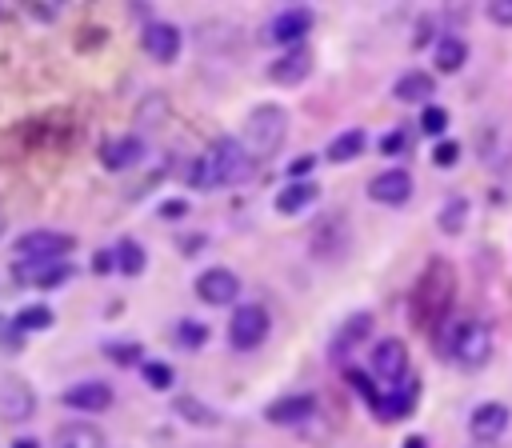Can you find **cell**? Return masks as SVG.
Here are the masks:
<instances>
[{"mask_svg": "<svg viewBox=\"0 0 512 448\" xmlns=\"http://www.w3.org/2000/svg\"><path fill=\"white\" fill-rule=\"evenodd\" d=\"M452 300H456V268L440 256H432L412 288V300H408V320L424 332H436L448 312H452Z\"/></svg>", "mask_w": 512, "mask_h": 448, "instance_id": "obj_1", "label": "cell"}, {"mask_svg": "<svg viewBox=\"0 0 512 448\" xmlns=\"http://www.w3.org/2000/svg\"><path fill=\"white\" fill-rule=\"evenodd\" d=\"M256 172V160L240 148V140L220 136L208 144L204 156H196L188 164V184L192 188H220V184H240Z\"/></svg>", "mask_w": 512, "mask_h": 448, "instance_id": "obj_2", "label": "cell"}, {"mask_svg": "<svg viewBox=\"0 0 512 448\" xmlns=\"http://www.w3.org/2000/svg\"><path fill=\"white\" fill-rule=\"evenodd\" d=\"M284 136H288V112H284L280 104H256V108L248 112V120H244L240 148L260 164V160H268V156L280 152Z\"/></svg>", "mask_w": 512, "mask_h": 448, "instance_id": "obj_3", "label": "cell"}, {"mask_svg": "<svg viewBox=\"0 0 512 448\" xmlns=\"http://www.w3.org/2000/svg\"><path fill=\"white\" fill-rule=\"evenodd\" d=\"M440 352H448L456 364H464V368H480V364H488V356H492V328L484 324V320H476V316H464V320H456L452 324V332H448V340L440 344Z\"/></svg>", "mask_w": 512, "mask_h": 448, "instance_id": "obj_4", "label": "cell"}, {"mask_svg": "<svg viewBox=\"0 0 512 448\" xmlns=\"http://www.w3.org/2000/svg\"><path fill=\"white\" fill-rule=\"evenodd\" d=\"M268 332H272V316H268L260 304H240V308L232 312V320H228V344H232L236 352L260 348V344L268 340Z\"/></svg>", "mask_w": 512, "mask_h": 448, "instance_id": "obj_5", "label": "cell"}, {"mask_svg": "<svg viewBox=\"0 0 512 448\" xmlns=\"http://www.w3.org/2000/svg\"><path fill=\"white\" fill-rule=\"evenodd\" d=\"M72 248H76V236L56 232V228H32V232L16 236V256L20 260H68Z\"/></svg>", "mask_w": 512, "mask_h": 448, "instance_id": "obj_6", "label": "cell"}, {"mask_svg": "<svg viewBox=\"0 0 512 448\" xmlns=\"http://www.w3.org/2000/svg\"><path fill=\"white\" fill-rule=\"evenodd\" d=\"M372 376H376V384L388 392V388H396V384H404L412 372H408V348H404V340H396V336H388V340H380L376 348H372Z\"/></svg>", "mask_w": 512, "mask_h": 448, "instance_id": "obj_7", "label": "cell"}, {"mask_svg": "<svg viewBox=\"0 0 512 448\" xmlns=\"http://www.w3.org/2000/svg\"><path fill=\"white\" fill-rule=\"evenodd\" d=\"M76 276V268L68 260H16L12 264V280L20 288H60Z\"/></svg>", "mask_w": 512, "mask_h": 448, "instance_id": "obj_8", "label": "cell"}, {"mask_svg": "<svg viewBox=\"0 0 512 448\" xmlns=\"http://www.w3.org/2000/svg\"><path fill=\"white\" fill-rule=\"evenodd\" d=\"M36 416V392L24 376H0V420L20 424Z\"/></svg>", "mask_w": 512, "mask_h": 448, "instance_id": "obj_9", "label": "cell"}, {"mask_svg": "<svg viewBox=\"0 0 512 448\" xmlns=\"http://www.w3.org/2000/svg\"><path fill=\"white\" fill-rule=\"evenodd\" d=\"M348 244H352V236H348L340 212L324 216V220L312 228V256H316V260H340V256L348 252Z\"/></svg>", "mask_w": 512, "mask_h": 448, "instance_id": "obj_10", "label": "cell"}, {"mask_svg": "<svg viewBox=\"0 0 512 448\" xmlns=\"http://www.w3.org/2000/svg\"><path fill=\"white\" fill-rule=\"evenodd\" d=\"M192 288H196V296H200L204 304L224 308V304H232V300L240 296V276H236L232 268H204Z\"/></svg>", "mask_w": 512, "mask_h": 448, "instance_id": "obj_11", "label": "cell"}, {"mask_svg": "<svg viewBox=\"0 0 512 448\" xmlns=\"http://www.w3.org/2000/svg\"><path fill=\"white\" fill-rule=\"evenodd\" d=\"M508 420H512L508 404H500V400H484V404L472 408V416H468V432H472L476 444H492V440L504 436Z\"/></svg>", "mask_w": 512, "mask_h": 448, "instance_id": "obj_12", "label": "cell"}, {"mask_svg": "<svg viewBox=\"0 0 512 448\" xmlns=\"http://www.w3.org/2000/svg\"><path fill=\"white\" fill-rule=\"evenodd\" d=\"M140 44H144V52L152 56V60H160V64H172L176 56H180V28L176 24H168V20H148L144 24V32H140Z\"/></svg>", "mask_w": 512, "mask_h": 448, "instance_id": "obj_13", "label": "cell"}, {"mask_svg": "<svg viewBox=\"0 0 512 448\" xmlns=\"http://www.w3.org/2000/svg\"><path fill=\"white\" fill-rule=\"evenodd\" d=\"M60 400L72 412H104V408H112V384H104V380H80V384L64 388Z\"/></svg>", "mask_w": 512, "mask_h": 448, "instance_id": "obj_14", "label": "cell"}, {"mask_svg": "<svg viewBox=\"0 0 512 448\" xmlns=\"http://www.w3.org/2000/svg\"><path fill=\"white\" fill-rule=\"evenodd\" d=\"M312 32V12L308 8H288V12H280L272 24H268V40L272 44H284V48H296L304 36Z\"/></svg>", "mask_w": 512, "mask_h": 448, "instance_id": "obj_15", "label": "cell"}, {"mask_svg": "<svg viewBox=\"0 0 512 448\" xmlns=\"http://www.w3.org/2000/svg\"><path fill=\"white\" fill-rule=\"evenodd\" d=\"M416 400H420V380H416V376H408L404 384H396V388L380 392V400H376L372 408H376V416H380V420H404V416L416 408Z\"/></svg>", "mask_w": 512, "mask_h": 448, "instance_id": "obj_16", "label": "cell"}, {"mask_svg": "<svg viewBox=\"0 0 512 448\" xmlns=\"http://www.w3.org/2000/svg\"><path fill=\"white\" fill-rule=\"evenodd\" d=\"M308 72H312V48H304V44L284 48V52L268 64V76H272L276 84H300V80H308Z\"/></svg>", "mask_w": 512, "mask_h": 448, "instance_id": "obj_17", "label": "cell"}, {"mask_svg": "<svg viewBox=\"0 0 512 448\" xmlns=\"http://www.w3.org/2000/svg\"><path fill=\"white\" fill-rule=\"evenodd\" d=\"M368 196L376 200V204H404L408 196H412V176L404 172V168H384L380 176H372L368 180Z\"/></svg>", "mask_w": 512, "mask_h": 448, "instance_id": "obj_18", "label": "cell"}, {"mask_svg": "<svg viewBox=\"0 0 512 448\" xmlns=\"http://www.w3.org/2000/svg\"><path fill=\"white\" fill-rule=\"evenodd\" d=\"M316 416V396L308 392H296V396H280L264 408V420L268 424H304Z\"/></svg>", "mask_w": 512, "mask_h": 448, "instance_id": "obj_19", "label": "cell"}, {"mask_svg": "<svg viewBox=\"0 0 512 448\" xmlns=\"http://www.w3.org/2000/svg\"><path fill=\"white\" fill-rule=\"evenodd\" d=\"M52 448H108V436L92 420H64L52 432Z\"/></svg>", "mask_w": 512, "mask_h": 448, "instance_id": "obj_20", "label": "cell"}, {"mask_svg": "<svg viewBox=\"0 0 512 448\" xmlns=\"http://www.w3.org/2000/svg\"><path fill=\"white\" fill-rule=\"evenodd\" d=\"M144 160V140L140 136H116L100 148V164L108 172H124V168H136Z\"/></svg>", "mask_w": 512, "mask_h": 448, "instance_id": "obj_21", "label": "cell"}, {"mask_svg": "<svg viewBox=\"0 0 512 448\" xmlns=\"http://www.w3.org/2000/svg\"><path fill=\"white\" fill-rule=\"evenodd\" d=\"M432 92H436V80H432V72H424V68H412V72H404V76L392 84V96H396L400 104H424V108H428Z\"/></svg>", "mask_w": 512, "mask_h": 448, "instance_id": "obj_22", "label": "cell"}, {"mask_svg": "<svg viewBox=\"0 0 512 448\" xmlns=\"http://www.w3.org/2000/svg\"><path fill=\"white\" fill-rule=\"evenodd\" d=\"M316 196H320V188H316L312 180H288V188H280V192H276L272 208H276L280 216H292V212L308 208V204H312Z\"/></svg>", "mask_w": 512, "mask_h": 448, "instance_id": "obj_23", "label": "cell"}, {"mask_svg": "<svg viewBox=\"0 0 512 448\" xmlns=\"http://www.w3.org/2000/svg\"><path fill=\"white\" fill-rule=\"evenodd\" d=\"M372 332V316L368 312H356V316H348L344 324H340V332L332 336V356H344L348 348H356L364 336Z\"/></svg>", "mask_w": 512, "mask_h": 448, "instance_id": "obj_24", "label": "cell"}, {"mask_svg": "<svg viewBox=\"0 0 512 448\" xmlns=\"http://www.w3.org/2000/svg\"><path fill=\"white\" fill-rule=\"evenodd\" d=\"M364 144H368L364 128H348V132H340V136L324 148V160H328V164H348L352 156H360V152H364Z\"/></svg>", "mask_w": 512, "mask_h": 448, "instance_id": "obj_25", "label": "cell"}, {"mask_svg": "<svg viewBox=\"0 0 512 448\" xmlns=\"http://www.w3.org/2000/svg\"><path fill=\"white\" fill-rule=\"evenodd\" d=\"M112 252H116V272H124V276H140V272L148 268V252H144V244L132 240V236L116 240Z\"/></svg>", "mask_w": 512, "mask_h": 448, "instance_id": "obj_26", "label": "cell"}, {"mask_svg": "<svg viewBox=\"0 0 512 448\" xmlns=\"http://www.w3.org/2000/svg\"><path fill=\"white\" fill-rule=\"evenodd\" d=\"M172 412H176L184 424H196V428H216V424H220V416H216L204 400H196V396H176V400H172Z\"/></svg>", "mask_w": 512, "mask_h": 448, "instance_id": "obj_27", "label": "cell"}, {"mask_svg": "<svg viewBox=\"0 0 512 448\" xmlns=\"http://www.w3.org/2000/svg\"><path fill=\"white\" fill-rule=\"evenodd\" d=\"M464 60H468V44L460 40V36H440V44H436V72H460L464 68Z\"/></svg>", "mask_w": 512, "mask_h": 448, "instance_id": "obj_28", "label": "cell"}, {"mask_svg": "<svg viewBox=\"0 0 512 448\" xmlns=\"http://www.w3.org/2000/svg\"><path fill=\"white\" fill-rule=\"evenodd\" d=\"M16 328H20V336L24 332H44V328H52V320H56V312L48 308V304H24L16 316Z\"/></svg>", "mask_w": 512, "mask_h": 448, "instance_id": "obj_29", "label": "cell"}, {"mask_svg": "<svg viewBox=\"0 0 512 448\" xmlns=\"http://www.w3.org/2000/svg\"><path fill=\"white\" fill-rule=\"evenodd\" d=\"M168 120V100L160 96V92H148L144 100H140V108H136V124L140 128H160Z\"/></svg>", "mask_w": 512, "mask_h": 448, "instance_id": "obj_30", "label": "cell"}, {"mask_svg": "<svg viewBox=\"0 0 512 448\" xmlns=\"http://www.w3.org/2000/svg\"><path fill=\"white\" fill-rule=\"evenodd\" d=\"M140 376H144V384H148L152 392H168L172 380H176L172 364H164V360H144V364H140Z\"/></svg>", "mask_w": 512, "mask_h": 448, "instance_id": "obj_31", "label": "cell"}, {"mask_svg": "<svg viewBox=\"0 0 512 448\" xmlns=\"http://www.w3.org/2000/svg\"><path fill=\"white\" fill-rule=\"evenodd\" d=\"M104 356H108L112 364H120V368L144 364V348H140L136 340H112V344H104Z\"/></svg>", "mask_w": 512, "mask_h": 448, "instance_id": "obj_32", "label": "cell"}, {"mask_svg": "<svg viewBox=\"0 0 512 448\" xmlns=\"http://www.w3.org/2000/svg\"><path fill=\"white\" fill-rule=\"evenodd\" d=\"M464 216H468V200H464V196H452V200L440 208V232L456 236V232L464 228Z\"/></svg>", "mask_w": 512, "mask_h": 448, "instance_id": "obj_33", "label": "cell"}, {"mask_svg": "<svg viewBox=\"0 0 512 448\" xmlns=\"http://www.w3.org/2000/svg\"><path fill=\"white\" fill-rule=\"evenodd\" d=\"M176 340H180V348L196 352V348L208 344V328H204L200 320H180V324H176Z\"/></svg>", "mask_w": 512, "mask_h": 448, "instance_id": "obj_34", "label": "cell"}, {"mask_svg": "<svg viewBox=\"0 0 512 448\" xmlns=\"http://www.w3.org/2000/svg\"><path fill=\"white\" fill-rule=\"evenodd\" d=\"M448 128V112L440 108V104H428L424 112H420V132H428V136H440Z\"/></svg>", "mask_w": 512, "mask_h": 448, "instance_id": "obj_35", "label": "cell"}, {"mask_svg": "<svg viewBox=\"0 0 512 448\" xmlns=\"http://www.w3.org/2000/svg\"><path fill=\"white\" fill-rule=\"evenodd\" d=\"M344 380H348V388H356V392H360L368 404H376V400H380V392H384V388H376V384H372V380H368L360 368H348V372H344Z\"/></svg>", "mask_w": 512, "mask_h": 448, "instance_id": "obj_36", "label": "cell"}, {"mask_svg": "<svg viewBox=\"0 0 512 448\" xmlns=\"http://www.w3.org/2000/svg\"><path fill=\"white\" fill-rule=\"evenodd\" d=\"M0 348H4V352H20V348H24V336H20L16 320L4 316V312H0Z\"/></svg>", "mask_w": 512, "mask_h": 448, "instance_id": "obj_37", "label": "cell"}, {"mask_svg": "<svg viewBox=\"0 0 512 448\" xmlns=\"http://www.w3.org/2000/svg\"><path fill=\"white\" fill-rule=\"evenodd\" d=\"M456 160H460V144H456V140H440V144L432 148V164H436V168H452Z\"/></svg>", "mask_w": 512, "mask_h": 448, "instance_id": "obj_38", "label": "cell"}, {"mask_svg": "<svg viewBox=\"0 0 512 448\" xmlns=\"http://www.w3.org/2000/svg\"><path fill=\"white\" fill-rule=\"evenodd\" d=\"M488 20L500 24V28H512V0H488Z\"/></svg>", "mask_w": 512, "mask_h": 448, "instance_id": "obj_39", "label": "cell"}, {"mask_svg": "<svg viewBox=\"0 0 512 448\" xmlns=\"http://www.w3.org/2000/svg\"><path fill=\"white\" fill-rule=\"evenodd\" d=\"M112 268H116V252H112V248H100V252L92 256V272L104 276V272H112Z\"/></svg>", "mask_w": 512, "mask_h": 448, "instance_id": "obj_40", "label": "cell"}, {"mask_svg": "<svg viewBox=\"0 0 512 448\" xmlns=\"http://www.w3.org/2000/svg\"><path fill=\"white\" fill-rule=\"evenodd\" d=\"M160 216H164V220H180V216H188V200H164V204H160Z\"/></svg>", "mask_w": 512, "mask_h": 448, "instance_id": "obj_41", "label": "cell"}, {"mask_svg": "<svg viewBox=\"0 0 512 448\" xmlns=\"http://www.w3.org/2000/svg\"><path fill=\"white\" fill-rule=\"evenodd\" d=\"M312 164H316V156H312V152H304V156H296V160L288 164V180H296V176H304V172H308Z\"/></svg>", "mask_w": 512, "mask_h": 448, "instance_id": "obj_42", "label": "cell"}, {"mask_svg": "<svg viewBox=\"0 0 512 448\" xmlns=\"http://www.w3.org/2000/svg\"><path fill=\"white\" fill-rule=\"evenodd\" d=\"M432 32H436V28H432L428 20H420V24H416V32H412V48H424V44L432 40Z\"/></svg>", "mask_w": 512, "mask_h": 448, "instance_id": "obj_43", "label": "cell"}, {"mask_svg": "<svg viewBox=\"0 0 512 448\" xmlns=\"http://www.w3.org/2000/svg\"><path fill=\"white\" fill-rule=\"evenodd\" d=\"M28 12H32L36 20H56V16H60V8H56V4H28Z\"/></svg>", "mask_w": 512, "mask_h": 448, "instance_id": "obj_44", "label": "cell"}, {"mask_svg": "<svg viewBox=\"0 0 512 448\" xmlns=\"http://www.w3.org/2000/svg\"><path fill=\"white\" fill-rule=\"evenodd\" d=\"M400 148H404V136H400V132H392V136L380 140V152H384V156H392V152H400Z\"/></svg>", "mask_w": 512, "mask_h": 448, "instance_id": "obj_45", "label": "cell"}, {"mask_svg": "<svg viewBox=\"0 0 512 448\" xmlns=\"http://www.w3.org/2000/svg\"><path fill=\"white\" fill-rule=\"evenodd\" d=\"M204 244V236H184L180 240V248H184V256H196V248Z\"/></svg>", "mask_w": 512, "mask_h": 448, "instance_id": "obj_46", "label": "cell"}, {"mask_svg": "<svg viewBox=\"0 0 512 448\" xmlns=\"http://www.w3.org/2000/svg\"><path fill=\"white\" fill-rule=\"evenodd\" d=\"M12 448H40V440L36 436H20V440H12Z\"/></svg>", "mask_w": 512, "mask_h": 448, "instance_id": "obj_47", "label": "cell"}, {"mask_svg": "<svg viewBox=\"0 0 512 448\" xmlns=\"http://www.w3.org/2000/svg\"><path fill=\"white\" fill-rule=\"evenodd\" d=\"M404 448H428V440H424V436H408Z\"/></svg>", "mask_w": 512, "mask_h": 448, "instance_id": "obj_48", "label": "cell"}, {"mask_svg": "<svg viewBox=\"0 0 512 448\" xmlns=\"http://www.w3.org/2000/svg\"><path fill=\"white\" fill-rule=\"evenodd\" d=\"M0 232H4V216H0Z\"/></svg>", "mask_w": 512, "mask_h": 448, "instance_id": "obj_49", "label": "cell"}]
</instances>
